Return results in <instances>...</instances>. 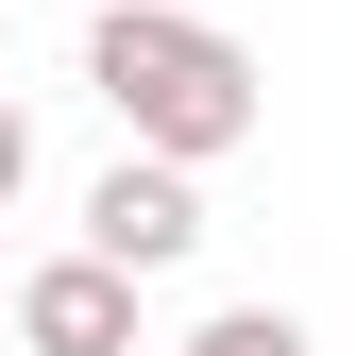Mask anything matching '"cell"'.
<instances>
[{
  "label": "cell",
  "mask_w": 356,
  "mask_h": 356,
  "mask_svg": "<svg viewBox=\"0 0 356 356\" xmlns=\"http://www.w3.org/2000/svg\"><path fill=\"white\" fill-rule=\"evenodd\" d=\"M85 102H102L136 153H170V170H220L254 119H272V85H254V51H238L220 17L102 0V17H85Z\"/></svg>",
  "instance_id": "obj_1"
},
{
  "label": "cell",
  "mask_w": 356,
  "mask_h": 356,
  "mask_svg": "<svg viewBox=\"0 0 356 356\" xmlns=\"http://www.w3.org/2000/svg\"><path fill=\"white\" fill-rule=\"evenodd\" d=\"M17 339H34V356H136V272H119V254L17 272Z\"/></svg>",
  "instance_id": "obj_3"
},
{
  "label": "cell",
  "mask_w": 356,
  "mask_h": 356,
  "mask_svg": "<svg viewBox=\"0 0 356 356\" xmlns=\"http://www.w3.org/2000/svg\"><path fill=\"white\" fill-rule=\"evenodd\" d=\"M187 356H323V339H305V323H289V305H220V323H204Z\"/></svg>",
  "instance_id": "obj_4"
},
{
  "label": "cell",
  "mask_w": 356,
  "mask_h": 356,
  "mask_svg": "<svg viewBox=\"0 0 356 356\" xmlns=\"http://www.w3.org/2000/svg\"><path fill=\"white\" fill-rule=\"evenodd\" d=\"M85 254H119V272H187V254H204V187H187V170H170V153H119L102 170V187H85Z\"/></svg>",
  "instance_id": "obj_2"
},
{
  "label": "cell",
  "mask_w": 356,
  "mask_h": 356,
  "mask_svg": "<svg viewBox=\"0 0 356 356\" xmlns=\"http://www.w3.org/2000/svg\"><path fill=\"white\" fill-rule=\"evenodd\" d=\"M0 323H17V289H0Z\"/></svg>",
  "instance_id": "obj_6"
},
{
  "label": "cell",
  "mask_w": 356,
  "mask_h": 356,
  "mask_svg": "<svg viewBox=\"0 0 356 356\" xmlns=\"http://www.w3.org/2000/svg\"><path fill=\"white\" fill-rule=\"evenodd\" d=\"M17 187H34V119L0 102V204H17Z\"/></svg>",
  "instance_id": "obj_5"
}]
</instances>
